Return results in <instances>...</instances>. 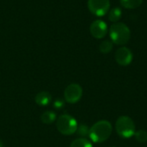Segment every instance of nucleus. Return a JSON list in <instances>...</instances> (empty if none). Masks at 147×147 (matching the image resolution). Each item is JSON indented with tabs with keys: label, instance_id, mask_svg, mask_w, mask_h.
<instances>
[{
	"label": "nucleus",
	"instance_id": "nucleus-2",
	"mask_svg": "<svg viewBox=\"0 0 147 147\" xmlns=\"http://www.w3.org/2000/svg\"><path fill=\"white\" fill-rule=\"evenodd\" d=\"M111 41L116 45L127 44L131 37V31L127 25L123 22H115L109 29Z\"/></svg>",
	"mask_w": 147,
	"mask_h": 147
},
{
	"label": "nucleus",
	"instance_id": "nucleus-3",
	"mask_svg": "<svg viewBox=\"0 0 147 147\" xmlns=\"http://www.w3.org/2000/svg\"><path fill=\"white\" fill-rule=\"evenodd\" d=\"M115 130L121 138L129 139L133 137L136 132L135 123L129 116H120L115 122Z\"/></svg>",
	"mask_w": 147,
	"mask_h": 147
},
{
	"label": "nucleus",
	"instance_id": "nucleus-19",
	"mask_svg": "<svg viewBox=\"0 0 147 147\" xmlns=\"http://www.w3.org/2000/svg\"><path fill=\"white\" fill-rule=\"evenodd\" d=\"M111 147H115V146H111Z\"/></svg>",
	"mask_w": 147,
	"mask_h": 147
},
{
	"label": "nucleus",
	"instance_id": "nucleus-1",
	"mask_svg": "<svg viewBox=\"0 0 147 147\" xmlns=\"http://www.w3.org/2000/svg\"><path fill=\"white\" fill-rule=\"evenodd\" d=\"M112 131L111 123L106 120H102L96 122L90 128L89 137L94 143H102L110 137Z\"/></svg>",
	"mask_w": 147,
	"mask_h": 147
},
{
	"label": "nucleus",
	"instance_id": "nucleus-8",
	"mask_svg": "<svg viewBox=\"0 0 147 147\" xmlns=\"http://www.w3.org/2000/svg\"><path fill=\"white\" fill-rule=\"evenodd\" d=\"M91 35L96 39H102L108 33V25L102 20H95L90 27Z\"/></svg>",
	"mask_w": 147,
	"mask_h": 147
},
{
	"label": "nucleus",
	"instance_id": "nucleus-9",
	"mask_svg": "<svg viewBox=\"0 0 147 147\" xmlns=\"http://www.w3.org/2000/svg\"><path fill=\"white\" fill-rule=\"evenodd\" d=\"M51 101H52V96L47 91H40L34 97V102H36V104L41 107L47 106L51 102Z\"/></svg>",
	"mask_w": 147,
	"mask_h": 147
},
{
	"label": "nucleus",
	"instance_id": "nucleus-15",
	"mask_svg": "<svg viewBox=\"0 0 147 147\" xmlns=\"http://www.w3.org/2000/svg\"><path fill=\"white\" fill-rule=\"evenodd\" d=\"M135 139L140 143L147 142V132L146 130H139L134 134Z\"/></svg>",
	"mask_w": 147,
	"mask_h": 147
},
{
	"label": "nucleus",
	"instance_id": "nucleus-12",
	"mask_svg": "<svg viewBox=\"0 0 147 147\" xmlns=\"http://www.w3.org/2000/svg\"><path fill=\"white\" fill-rule=\"evenodd\" d=\"M122 16V11L120 8L115 7L110 9L109 12V20L113 22H117Z\"/></svg>",
	"mask_w": 147,
	"mask_h": 147
},
{
	"label": "nucleus",
	"instance_id": "nucleus-18",
	"mask_svg": "<svg viewBox=\"0 0 147 147\" xmlns=\"http://www.w3.org/2000/svg\"><path fill=\"white\" fill-rule=\"evenodd\" d=\"M0 147H3V144L1 140H0Z\"/></svg>",
	"mask_w": 147,
	"mask_h": 147
},
{
	"label": "nucleus",
	"instance_id": "nucleus-13",
	"mask_svg": "<svg viewBox=\"0 0 147 147\" xmlns=\"http://www.w3.org/2000/svg\"><path fill=\"white\" fill-rule=\"evenodd\" d=\"M70 147H93L92 143L85 138H79L73 140Z\"/></svg>",
	"mask_w": 147,
	"mask_h": 147
},
{
	"label": "nucleus",
	"instance_id": "nucleus-6",
	"mask_svg": "<svg viewBox=\"0 0 147 147\" xmlns=\"http://www.w3.org/2000/svg\"><path fill=\"white\" fill-rule=\"evenodd\" d=\"M83 96V89L78 84H69L64 92L65 101L68 103H76L80 101Z\"/></svg>",
	"mask_w": 147,
	"mask_h": 147
},
{
	"label": "nucleus",
	"instance_id": "nucleus-4",
	"mask_svg": "<svg viewBox=\"0 0 147 147\" xmlns=\"http://www.w3.org/2000/svg\"><path fill=\"white\" fill-rule=\"evenodd\" d=\"M58 131L63 135H72L76 133L78 124L74 117L69 115H62L56 122Z\"/></svg>",
	"mask_w": 147,
	"mask_h": 147
},
{
	"label": "nucleus",
	"instance_id": "nucleus-11",
	"mask_svg": "<svg viewBox=\"0 0 147 147\" xmlns=\"http://www.w3.org/2000/svg\"><path fill=\"white\" fill-rule=\"evenodd\" d=\"M120 3L122 7L126 9H134L140 7L142 4L143 0H120Z\"/></svg>",
	"mask_w": 147,
	"mask_h": 147
},
{
	"label": "nucleus",
	"instance_id": "nucleus-14",
	"mask_svg": "<svg viewBox=\"0 0 147 147\" xmlns=\"http://www.w3.org/2000/svg\"><path fill=\"white\" fill-rule=\"evenodd\" d=\"M113 49V42L109 40H102L99 45V50L102 53H109Z\"/></svg>",
	"mask_w": 147,
	"mask_h": 147
},
{
	"label": "nucleus",
	"instance_id": "nucleus-10",
	"mask_svg": "<svg viewBox=\"0 0 147 147\" xmlns=\"http://www.w3.org/2000/svg\"><path fill=\"white\" fill-rule=\"evenodd\" d=\"M56 117V114L53 111H46L40 115V121L44 124L49 125L55 121Z\"/></svg>",
	"mask_w": 147,
	"mask_h": 147
},
{
	"label": "nucleus",
	"instance_id": "nucleus-5",
	"mask_svg": "<svg viewBox=\"0 0 147 147\" xmlns=\"http://www.w3.org/2000/svg\"><path fill=\"white\" fill-rule=\"evenodd\" d=\"M110 8L109 0H88L89 10L96 16H105Z\"/></svg>",
	"mask_w": 147,
	"mask_h": 147
},
{
	"label": "nucleus",
	"instance_id": "nucleus-7",
	"mask_svg": "<svg viewBox=\"0 0 147 147\" xmlns=\"http://www.w3.org/2000/svg\"><path fill=\"white\" fill-rule=\"evenodd\" d=\"M133 58H134V55H133L132 51L126 47L118 48L115 54V61L117 62L118 65L121 66H127L130 65L133 61Z\"/></svg>",
	"mask_w": 147,
	"mask_h": 147
},
{
	"label": "nucleus",
	"instance_id": "nucleus-16",
	"mask_svg": "<svg viewBox=\"0 0 147 147\" xmlns=\"http://www.w3.org/2000/svg\"><path fill=\"white\" fill-rule=\"evenodd\" d=\"M78 133V134L82 137V138H84V137H87L89 136V133H90V128L88 127L87 125H84V124H81L78 127V129L76 131Z\"/></svg>",
	"mask_w": 147,
	"mask_h": 147
},
{
	"label": "nucleus",
	"instance_id": "nucleus-17",
	"mask_svg": "<svg viewBox=\"0 0 147 147\" xmlns=\"http://www.w3.org/2000/svg\"><path fill=\"white\" fill-rule=\"evenodd\" d=\"M65 107V101L60 99V98H58L54 101L53 102V108L56 109H61Z\"/></svg>",
	"mask_w": 147,
	"mask_h": 147
}]
</instances>
